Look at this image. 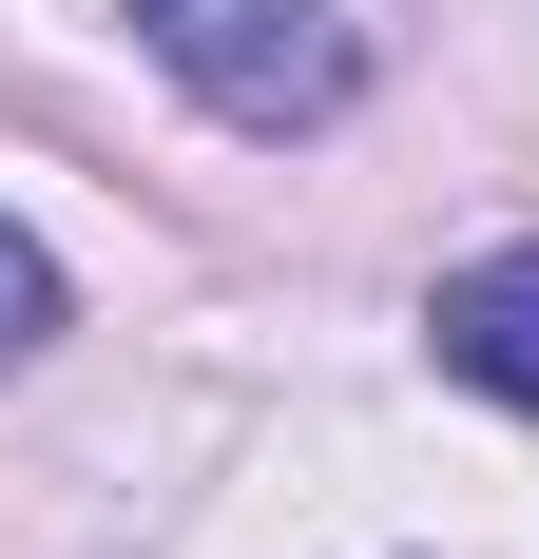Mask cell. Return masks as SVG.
I'll return each instance as SVG.
<instances>
[{
	"label": "cell",
	"mask_w": 539,
	"mask_h": 559,
	"mask_svg": "<svg viewBox=\"0 0 539 559\" xmlns=\"http://www.w3.org/2000/svg\"><path fill=\"white\" fill-rule=\"evenodd\" d=\"M443 367L482 405H539V251H482V271H443Z\"/></svg>",
	"instance_id": "obj_2"
},
{
	"label": "cell",
	"mask_w": 539,
	"mask_h": 559,
	"mask_svg": "<svg viewBox=\"0 0 539 559\" xmlns=\"http://www.w3.org/2000/svg\"><path fill=\"white\" fill-rule=\"evenodd\" d=\"M58 347V271H39V231L0 213V367H39Z\"/></svg>",
	"instance_id": "obj_3"
},
{
	"label": "cell",
	"mask_w": 539,
	"mask_h": 559,
	"mask_svg": "<svg viewBox=\"0 0 539 559\" xmlns=\"http://www.w3.org/2000/svg\"><path fill=\"white\" fill-rule=\"evenodd\" d=\"M135 39L193 78V97L231 116V135H327L347 116V20H309V0H135Z\"/></svg>",
	"instance_id": "obj_1"
}]
</instances>
